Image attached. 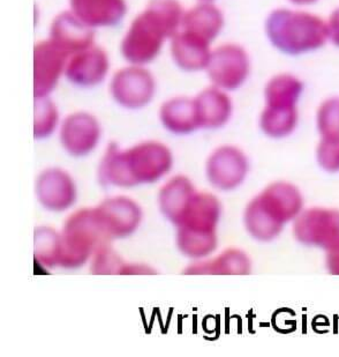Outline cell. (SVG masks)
<instances>
[{
	"instance_id": "obj_24",
	"label": "cell",
	"mask_w": 339,
	"mask_h": 357,
	"mask_svg": "<svg viewBox=\"0 0 339 357\" xmlns=\"http://www.w3.org/2000/svg\"><path fill=\"white\" fill-rule=\"evenodd\" d=\"M305 84L299 77L290 72L272 75L263 89L265 105L276 108H296L303 95Z\"/></svg>"
},
{
	"instance_id": "obj_21",
	"label": "cell",
	"mask_w": 339,
	"mask_h": 357,
	"mask_svg": "<svg viewBox=\"0 0 339 357\" xmlns=\"http://www.w3.org/2000/svg\"><path fill=\"white\" fill-rule=\"evenodd\" d=\"M161 124L175 135H187L200 130L194 98L175 96L163 102L158 112Z\"/></svg>"
},
{
	"instance_id": "obj_29",
	"label": "cell",
	"mask_w": 339,
	"mask_h": 357,
	"mask_svg": "<svg viewBox=\"0 0 339 357\" xmlns=\"http://www.w3.org/2000/svg\"><path fill=\"white\" fill-rule=\"evenodd\" d=\"M91 273L98 275H111L119 274L124 268L125 263L111 246L110 243H105L95 251L91 258Z\"/></svg>"
},
{
	"instance_id": "obj_16",
	"label": "cell",
	"mask_w": 339,
	"mask_h": 357,
	"mask_svg": "<svg viewBox=\"0 0 339 357\" xmlns=\"http://www.w3.org/2000/svg\"><path fill=\"white\" fill-rule=\"evenodd\" d=\"M168 47L173 64L186 73L205 72L212 51L210 42L184 29L171 38Z\"/></svg>"
},
{
	"instance_id": "obj_9",
	"label": "cell",
	"mask_w": 339,
	"mask_h": 357,
	"mask_svg": "<svg viewBox=\"0 0 339 357\" xmlns=\"http://www.w3.org/2000/svg\"><path fill=\"white\" fill-rule=\"evenodd\" d=\"M293 235L303 245L331 251L339 246V211L324 207L302 211L293 221Z\"/></svg>"
},
{
	"instance_id": "obj_34",
	"label": "cell",
	"mask_w": 339,
	"mask_h": 357,
	"mask_svg": "<svg viewBox=\"0 0 339 357\" xmlns=\"http://www.w3.org/2000/svg\"><path fill=\"white\" fill-rule=\"evenodd\" d=\"M287 3L293 7H299V8H308L314 6L319 3L320 0H286Z\"/></svg>"
},
{
	"instance_id": "obj_23",
	"label": "cell",
	"mask_w": 339,
	"mask_h": 357,
	"mask_svg": "<svg viewBox=\"0 0 339 357\" xmlns=\"http://www.w3.org/2000/svg\"><path fill=\"white\" fill-rule=\"evenodd\" d=\"M252 263L242 250L228 249L212 260H198L186 268L189 275H246L251 273Z\"/></svg>"
},
{
	"instance_id": "obj_13",
	"label": "cell",
	"mask_w": 339,
	"mask_h": 357,
	"mask_svg": "<svg viewBox=\"0 0 339 357\" xmlns=\"http://www.w3.org/2000/svg\"><path fill=\"white\" fill-rule=\"evenodd\" d=\"M95 211L110 241L131 236L141 225V208L138 202L127 197L105 199Z\"/></svg>"
},
{
	"instance_id": "obj_8",
	"label": "cell",
	"mask_w": 339,
	"mask_h": 357,
	"mask_svg": "<svg viewBox=\"0 0 339 357\" xmlns=\"http://www.w3.org/2000/svg\"><path fill=\"white\" fill-rule=\"evenodd\" d=\"M109 91L121 108L141 110L154 100L157 81L147 66L127 64L112 75Z\"/></svg>"
},
{
	"instance_id": "obj_30",
	"label": "cell",
	"mask_w": 339,
	"mask_h": 357,
	"mask_svg": "<svg viewBox=\"0 0 339 357\" xmlns=\"http://www.w3.org/2000/svg\"><path fill=\"white\" fill-rule=\"evenodd\" d=\"M317 162L326 172H339V139L321 138L317 151Z\"/></svg>"
},
{
	"instance_id": "obj_28",
	"label": "cell",
	"mask_w": 339,
	"mask_h": 357,
	"mask_svg": "<svg viewBox=\"0 0 339 357\" xmlns=\"http://www.w3.org/2000/svg\"><path fill=\"white\" fill-rule=\"evenodd\" d=\"M316 128L321 138L339 139V96L326 98L319 105Z\"/></svg>"
},
{
	"instance_id": "obj_5",
	"label": "cell",
	"mask_w": 339,
	"mask_h": 357,
	"mask_svg": "<svg viewBox=\"0 0 339 357\" xmlns=\"http://www.w3.org/2000/svg\"><path fill=\"white\" fill-rule=\"evenodd\" d=\"M222 205L217 197L196 192L189 202L182 221L177 226V246L189 259L202 260L217 248V227Z\"/></svg>"
},
{
	"instance_id": "obj_31",
	"label": "cell",
	"mask_w": 339,
	"mask_h": 357,
	"mask_svg": "<svg viewBox=\"0 0 339 357\" xmlns=\"http://www.w3.org/2000/svg\"><path fill=\"white\" fill-rule=\"evenodd\" d=\"M326 26L330 43L339 47V6L333 8V12L329 14L326 19Z\"/></svg>"
},
{
	"instance_id": "obj_35",
	"label": "cell",
	"mask_w": 339,
	"mask_h": 357,
	"mask_svg": "<svg viewBox=\"0 0 339 357\" xmlns=\"http://www.w3.org/2000/svg\"><path fill=\"white\" fill-rule=\"evenodd\" d=\"M198 3H216L217 0H196Z\"/></svg>"
},
{
	"instance_id": "obj_14",
	"label": "cell",
	"mask_w": 339,
	"mask_h": 357,
	"mask_svg": "<svg viewBox=\"0 0 339 357\" xmlns=\"http://www.w3.org/2000/svg\"><path fill=\"white\" fill-rule=\"evenodd\" d=\"M59 137L61 146L70 155L84 158L97 147L102 137L101 124L90 112H73L61 123Z\"/></svg>"
},
{
	"instance_id": "obj_22",
	"label": "cell",
	"mask_w": 339,
	"mask_h": 357,
	"mask_svg": "<svg viewBox=\"0 0 339 357\" xmlns=\"http://www.w3.org/2000/svg\"><path fill=\"white\" fill-rule=\"evenodd\" d=\"M196 192L193 183L187 177L175 176L161 188L158 195V205L161 214L173 226H178Z\"/></svg>"
},
{
	"instance_id": "obj_2",
	"label": "cell",
	"mask_w": 339,
	"mask_h": 357,
	"mask_svg": "<svg viewBox=\"0 0 339 357\" xmlns=\"http://www.w3.org/2000/svg\"><path fill=\"white\" fill-rule=\"evenodd\" d=\"M172 165L171 151L161 142H140L126 151L112 142L98 167V181L103 186L132 189L158 182Z\"/></svg>"
},
{
	"instance_id": "obj_7",
	"label": "cell",
	"mask_w": 339,
	"mask_h": 357,
	"mask_svg": "<svg viewBox=\"0 0 339 357\" xmlns=\"http://www.w3.org/2000/svg\"><path fill=\"white\" fill-rule=\"evenodd\" d=\"M210 84L223 91H238L252 75V59L242 44L223 43L212 47L205 71Z\"/></svg>"
},
{
	"instance_id": "obj_20",
	"label": "cell",
	"mask_w": 339,
	"mask_h": 357,
	"mask_svg": "<svg viewBox=\"0 0 339 357\" xmlns=\"http://www.w3.org/2000/svg\"><path fill=\"white\" fill-rule=\"evenodd\" d=\"M226 27V15L216 3H198L185 10L182 28L214 43Z\"/></svg>"
},
{
	"instance_id": "obj_33",
	"label": "cell",
	"mask_w": 339,
	"mask_h": 357,
	"mask_svg": "<svg viewBox=\"0 0 339 357\" xmlns=\"http://www.w3.org/2000/svg\"><path fill=\"white\" fill-rule=\"evenodd\" d=\"M326 267L330 273L339 275V246L336 249L328 251Z\"/></svg>"
},
{
	"instance_id": "obj_11",
	"label": "cell",
	"mask_w": 339,
	"mask_h": 357,
	"mask_svg": "<svg viewBox=\"0 0 339 357\" xmlns=\"http://www.w3.org/2000/svg\"><path fill=\"white\" fill-rule=\"evenodd\" d=\"M110 68L111 61L108 52L95 43L68 58L65 79L74 87L90 89L108 79Z\"/></svg>"
},
{
	"instance_id": "obj_15",
	"label": "cell",
	"mask_w": 339,
	"mask_h": 357,
	"mask_svg": "<svg viewBox=\"0 0 339 357\" xmlns=\"http://www.w3.org/2000/svg\"><path fill=\"white\" fill-rule=\"evenodd\" d=\"M36 196L47 211L65 212L77 202V186L71 175L63 169H47L38 176Z\"/></svg>"
},
{
	"instance_id": "obj_26",
	"label": "cell",
	"mask_w": 339,
	"mask_h": 357,
	"mask_svg": "<svg viewBox=\"0 0 339 357\" xmlns=\"http://www.w3.org/2000/svg\"><path fill=\"white\" fill-rule=\"evenodd\" d=\"M61 251V234L50 227H38L35 229V259L42 266L59 267Z\"/></svg>"
},
{
	"instance_id": "obj_4",
	"label": "cell",
	"mask_w": 339,
	"mask_h": 357,
	"mask_svg": "<svg viewBox=\"0 0 339 357\" xmlns=\"http://www.w3.org/2000/svg\"><path fill=\"white\" fill-rule=\"evenodd\" d=\"M303 208V198L296 186L276 182L249 202L244 214L247 233L259 242H271Z\"/></svg>"
},
{
	"instance_id": "obj_18",
	"label": "cell",
	"mask_w": 339,
	"mask_h": 357,
	"mask_svg": "<svg viewBox=\"0 0 339 357\" xmlns=\"http://www.w3.org/2000/svg\"><path fill=\"white\" fill-rule=\"evenodd\" d=\"M95 31L77 19L71 10H63L52 19L49 36L70 56L95 44Z\"/></svg>"
},
{
	"instance_id": "obj_12",
	"label": "cell",
	"mask_w": 339,
	"mask_h": 357,
	"mask_svg": "<svg viewBox=\"0 0 339 357\" xmlns=\"http://www.w3.org/2000/svg\"><path fill=\"white\" fill-rule=\"evenodd\" d=\"M247 156L233 146H222L209 156L205 174L209 183L221 191H232L242 185L249 174Z\"/></svg>"
},
{
	"instance_id": "obj_17",
	"label": "cell",
	"mask_w": 339,
	"mask_h": 357,
	"mask_svg": "<svg viewBox=\"0 0 339 357\" xmlns=\"http://www.w3.org/2000/svg\"><path fill=\"white\" fill-rule=\"evenodd\" d=\"M68 10L94 31L116 27L128 12L126 0H68Z\"/></svg>"
},
{
	"instance_id": "obj_32",
	"label": "cell",
	"mask_w": 339,
	"mask_h": 357,
	"mask_svg": "<svg viewBox=\"0 0 339 357\" xmlns=\"http://www.w3.org/2000/svg\"><path fill=\"white\" fill-rule=\"evenodd\" d=\"M155 271L147 265L142 264H125L124 268L121 271V275L124 274H154Z\"/></svg>"
},
{
	"instance_id": "obj_1",
	"label": "cell",
	"mask_w": 339,
	"mask_h": 357,
	"mask_svg": "<svg viewBox=\"0 0 339 357\" xmlns=\"http://www.w3.org/2000/svg\"><path fill=\"white\" fill-rule=\"evenodd\" d=\"M185 8L178 0H150L121 38V57L127 64L148 66L182 28Z\"/></svg>"
},
{
	"instance_id": "obj_3",
	"label": "cell",
	"mask_w": 339,
	"mask_h": 357,
	"mask_svg": "<svg viewBox=\"0 0 339 357\" xmlns=\"http://www.w3.org/2000/svg\"><path fill=\"white\" fill-rule=\"evenodd\" d=\"M265 34L279 54L300 57L326 47L329 42L326 19L299 7H277L267 15Z\"/></svg>"
},
{
	"instance_id": "obj_25",
	"label": "cell",
	"mask_w": 339,
	"mask_h": 357,
	"mask_svg": "<svg viewBox=\"0 0 339 357\" xmlns=\"http://www.w3.org/2000/svg\"><path fill=\"white\" fill-rule=\"evenodd\" d=\"M299 123V112L296 108H265L260 115V128L269 138L283 139L292 135Z\"/></svg>"
},
{
	"instance_id": "obj_10",
	"label": "cell",
	"mask_w": 339,
	"mask_h": 357,
	"mask_svg": "<svg viewBox=\"0 0 339 357\" xmlns=\"http://www.w3.org/2000/svg\"><path fill=\"white\" fill-rule=\"evenodd\" d=\"M71 57L50 38L38 40L34 45V96L49 98L56 91Z\"/></svg>"
},
{
	"instance_id": "obj_19",
	"label": "cell",
	"mask_w": 339,
	"mask_h": 357,
	"mask_svg": "<svg viewBox=\"0 0 339 357\" xmlns=\"http://www.w3.org/2000/svg\"><path fill=\"white\" fill-rule=\"evenodd\" d=\"M200 130H219L226 126L233 114L228 91L210 84L194 96Z\"/></svg>"
},
{
	"instance_id": "obj_6",
	"label": "cell",
	"mask_w": 339,
	"mask_h": 357,
	"mask_svg": "<svg viewBox=\"0 0 339 357\" xmlns=\"http://www.w3.org/2000/svg\"><path fill=\"white\" fill-rule=\"evenodd\" d=\"M61 242L59 267L77 270L93 258L100 246L111 241L102 228L95 208H82L68 216Z\"/></svg>"
},
{
	"instance_id": "obj_27",
	"label": "cell",
	"mask_w": 339,
	"mask_h": 357,
	"mask_svg": "<svg viewBox=\"0 0 339 357\" xmlns=\"http://www.w3.org/2000/svg\"><path fill=\"white\" fill-rule=\"evenodd\" d=\"M59 125V110L49 98H35L34 137L43 140L50 137Z\"/></svg>"
}]
</instances>
